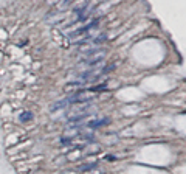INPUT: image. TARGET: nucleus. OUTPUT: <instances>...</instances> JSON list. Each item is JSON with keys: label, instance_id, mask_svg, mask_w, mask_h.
<instances>
[{"label": "nucleus", "instance_id": "11", "mask_svg": "<svg viewBox=\"0 0 186 174\" xmlns=\"http://www.w3.org/2000/svg\"><path fill=\"white\" fill-rule=\"evenodd\" d=\"M106 159H107V160H115V157H113V155H107Z\"/></svg>", "mask_w": 186, "mask_h": 174}, {"label": "nucleus", "instance_id": "8", "mask_svg": "<svg viewBox=\"0 0 186 174\" xmlns=\"http://www.w3.org/2000/svg\"><path fill=\"white\" fill-rule=\"evenodd\" d=\"M93 168H96V163H89V165H82V166H81L79 169L81 171H89V169H93Z\"/></svg>", "mask_w": 186, "mask_h": 174}, {"label": "nucleus", "instance_id": "12", "mask_svg": "<svg viewBox=\"0 0 186 174\" xmlns=\"http://www.w3.org/2000/svg\"><path fill=\"white\" fill-rule=\"evenodd\" d=\"M71 2H73V0H65V2H64V5H68V3H71Z\"/></svg>", "mask_w": 186, "mask_h": 174}, {"label": "nucleus", "instance_id": "1", "mask_svg": "<svg viewBox=\"0 0 186 174\" xmlns=\"http://www.w3.org/2000/svg\"><path fill=\"white\" fill-rule=\"evenodd\" d=\"M98 24H99V19H93V20L90 22L89 25H84V26H81L79 30L73 31V33L70 34V37H76V36H81V34H85L87 31L93 30V28H96V26H98Z\"/></svg>", "mask_w": 186, "mask_h": 174}, {"label": "nucleus", "instance_id": "2", "mask_svg": "<svg viewBox=\"0 0 186 174\" xmlns=\"http://www.w3.org/2000/svg\"><path fill=\"white\" fill-rule=\"evenodd\" d=\"M107 123H110V118H101V120H93V121H90L87 123V128L89 129H96V128H101L104 126V124H107Z\"/></svg>", "mask_w": 186, "mask_h": 174}, {"label": "nucleus", "instance_id": "3", "mask_svg": "<svg viewBox=\"0 0 186 174\" xmlns=\"http://www.w3.org/2000/svg\"><path fill=\"white\" fill-rule=\"evenodd\" d=\"M104 58H106V53L104 51H99V55L98 56H95V58H92V59H89L87 62H84V64H87V65H90V67H93V65H98L99 62H101Z\"/></svg>", "mask_w": 186, "mask_h": 174}, {"label": "nucleus", "instance_id": "10", "mask_svg": "<svg viewBox=\"0 0 186 174\" xmlns=\"http://www.w3.org/2000/svg\"><path fill=\"white\" fill-rule=\"evenodd\" d=\"M61 141H62V143H64V145H70V143H71V138H65V137H64V138H62Z\"/></svg>", "mask_w": 186, "mask_h": 174}, {"label": "nucleus", "instance_id": "6", "mask_svg": "<svg viewBox=\"0 0 186 174\" xmlns=\"http://www.w3.org/2000/svg\"><path fill=\"white\" fill-rule=\"evenodd\" d=\"M89 90L90 92H104V90H107V82L99 84V86H95V87H90Z\"/></svg>", "mask_w": 186, "mask_h": 174}, {"label": "nucleus", "instance_id": "5", "mask_svg": "<svg viewBox=\"0 0 186 174\" xmlns=\"http://www.w3.org/2000/svg\"><path fill=\"white\" fill-rule=\"evenodd\" d=\"M33 117L34 115L31 114V112H22L20 115H19V120L22 123H26V121H31V120H33Z\"/></svg>", "mask_w": 186, "mask_h": 174}, {"label": "nucleus", "instance_id": "9", "mask_svg": "<svg viewBox=\"0 0 186 174\" xmlns=\"http://www.w3.org/2000/svg\"><path fill=\"white\" fill-rule=\"evenodd\" d=\"M106 39H107V36H106V34H99V36H98V37H96V39H95V41H93V44H95V45H98V44L104 42V41H106Z\"/></svg>", "mask_w": 186, "mask_h": 174}, {"label": "nucleus", "instance_id": "4", "mask_svg": "<svg viewBox=\"0 0 186 174\" xmlns=\"http://www.w3.org/2000/svg\"><path fill=\"white\" fill-rule=\"evenodd\" d=\"M65 106H68V98H65V100L57 101V103H54V104H51V107H50V110H51V112H54V110H59V109L65 107Z\"/></svg>", "mask_w": 186, "mask_h": 174}, {"label": "nucleus", "instance_id": "7", "mask_svg": "<svg viewBox=\"0 0 186 174\" xmlns=\"http://www.w3.org/2000/svg\"><path fill=\"white\" fill-rule=\"evenodd\" d=\"M90 114H92V112H85V114H82V115H78V117H73V118H70V121H81V120L87 118Z\"/></svg>", "mask_w": 186, "mask_h": 174}]
</instances>
